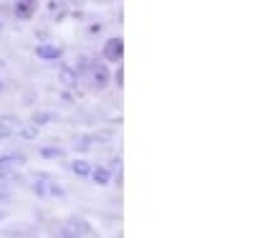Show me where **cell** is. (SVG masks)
<instances>
[{
  "label": "cell",
  "mask_w": 253,
  "mask_h": 238,
  "mask_svg": "<svg viewBox=\"0 0 253 238\" xmlns=\"http://www.w3.org/2000/svg\"><path fill=\"white\" fill-rule=\"evenodd\" d=\"M8 137V132H3V129H0V140H5Z\"/></svg>",
  "instance_id": "23"
},
{
  "label": "cell",
  "mask_w": 253,
  "mask_h": 238,
  "mask_svg": "<svg viewBox=\"0 0 253 238\" xmlns=\"http://www.w3.org/2000/svg\"><path fill=\"white\" fill-rule=\"evenodd\" d=\"M56 119H58V114H53V112H36V114L31 117V122H33V124H41V127L48 124V122H56Z\"/></svg>",
  "instance_id": "15"
},
{
  "label": "cell",
  "mask_w": 253,
  "mask_h": 238,
  "mask_svg": "<svg viewBox=\"0 0 253 238\" xmlns=\"http://www.w3.org/2000/svg\"><path fill=\"white\" fill-rule=\"evenodd\" d=\"M101 31H104V23H99V20H96V23H91V26H89V31H86V33H89V36H99Z\"/></svg>",
  "instance_id": "20"
},
{
  "label": "cell",
  "mask_w": 253,
  "mask_h": 238,
  "mask_svg": "<svg viewBox=\"0 0 253 238\" xmlns=\"http://www.w3.org/2000/svg\"><path fill=\"white\" fill-rule=\"evenodd\" d=\"M58 233L63 238H81V236H96V231L91 228V223L81 221V218H69L66 223H63L58 228Z\"/></svg>",
  "instance_id": "2"
},
{
  "label": "cell",
  "mask_w": 253,
  "mask_h": 238,
  "mask_svg": "<svg viewBox=\"0 0 253 238\" xmlns=\"http://www.w3.org/2000/svg\"><path fill=\"white\" fill-rule=\"evenodd\" d=\"M0 28H3V23H0Z\"/></svg>",
  "instance_id": "26"
},
{
  "label": "cell",
  "mask_w": 253,
  "mask_h": 238,
  "mask_svg": "<svg viewBox=\"0 0 253 238\" xmlns=\"http://www.w3.org/2000/svg\"><path fill=\"white\" fill-rule=\"evenodd\" d=\"M38 132H41L38 124H33V122H31V124H20L15 135H20L23 140H36V137H38Z\"/></svg>",
  "instance_id": "14"
},
{
  "label": "cell",
  "mask_w": 253,
  "mask_h": 238,
  "mask_svg": "<svg viewBox=\"0 0 253 238\" xmlns=\"http://www.w3.org/2000/svg\"><path fill=\"white\" fill-rule=\"evenodd\" d=\"M101 53H104V61H109V63H119L122 61V56H124V41L122 38H107L104 41V48H101Z\"/></svg>",
  "instance_id": "4"
},
{
  "label": "cell",
  "mask_w": 253,
  "mask_h": 238,
  "mask_svg": "<svg viewBox=\"0 0 253 238\" xmlns=\"http://www.w3.org/2000/svg\"><path fill=\"white\" fill-rule=\"evenodd\" d=\"M89 81V86L91 89H96V92H104L109 86V81H112V71H109V66L107 63H99V61H91V66H89V71H86V76H84Z\"/></svg>",
  "instance_id": "1"
},
{
  "label": "cell",
  "mask_w": 253,
  "mask_h": 238,
  "mask_svg": "<svg viewBox=\"0 0 253 238\" xmlns=\"http://www.w3.org/2000/svg\"><path fill=\"white\" fill-rule=\"evenodd\" d=\"M114 81H117V86H119V89L124 86V71H122V69H117V74H114Z\"/></svg>",
  "instance_id": "21"
},
{
  "label": "cell",
  "mask_w": 253,
  "mask_h": 238,
  "mask_svg": "<svg viewBox=\"0 0 253 238\" xmlns=\"http://www.w3.org/2000/svg\"><path fill=\"white\" fill-rule=\"evenodd\" d=\"M28 157L20 155V152H8V155H0V178H10L15 170L26 167Z\"/></svg>",
  "instance_id": "3"
},
{
  "label": "cell",
  "mask_w": 253,
  "mask_h": 238,
  "mask_svg": "<svg viewBox=\"0 0 253 238\" xmlns=\"http://www.w3.org/2000/svg\"><path fill=\"white\" fill-rule=\"evenodd\" d=\"M38 155H41V160H63L66 149H61V147H41Z\"/></svg>",
  "instance_id": "11"
},
{
  "label": "cell",
  "mask_w": 253,
  "mask_h": 238,
  "mask_svg": "<svg viewBox=\"0 0 253 238\" xmlns=\"http://www.w3.org/2000/svg\"><path fill=\"white\" fill-rule=\"evenodd\" d=\"M18 127H20L18 117H13V114H3V117H0V129H3V132L13 135V132H18Z\"/></svg>",
  "instance_id": "10"
},
{
  "label": "cell",
  "mask_w": 253,
  "mask_h": 238,
  "mask_svg": "<svg viewBox=\"0 0 253 238\" xmlns=\"http://www.w3.org/2000/svg\"><path fill=\"white\" fill-rule=\"evenodd\" d=\"M5 221V210H0V223H3Z\"/></svg>",
  "instance_id": "22"
},
{
  "label": "cell",
  "mask_w": 253,
  "mask_h": 238,
  "mask_svg": "<svg viewBox=\"0 0 253 238\" xmlns=\"http://www.w3.org/2000/svg\"><path fill=\"white\" fill-rule=\"evenodd\" d=\"M36 8H38V0H15V10L13 13H15L18 20H31Z\"/></svg>",
  "instance_id": "6"
},
{
  "label": "cell",
  "mask_w": 253,
  "mask_h": 238,
  "mask_svg": "<svg viewBox=\"0 0 253 238\" xmlns=\"http://www.w3.org/2000/svg\"><path fill=\"white\" fill-rule=\"evenodd\" d=\"M5 236H33V228L31 226H10L8 231H5Z\"/></svg>",
  "instance_id": "17"
},
{
  "label": "cell",
  "mask_w": 253,
  "mask_h": 238,
  "mask_svg": "<svg viewBox=\"0 0 253 238\" xmlns=\"http://www.w3.org/2000/svg\"><path fill=\"white\" fill-rule=\"evenodd\" d=\"M0 198H3V200H8V198H10V188H8V183H5V180H0Z\"/></svg>",
  "instance_id": "19"
},
{
  "label": "cell",
  "mask_w": 253,
  "mask_h": 238,
  "mask_svg": "<svg viewBox=\"0 0 253 238\" xmlns=\"http://www.w3.org/2000/svg\"><path fill=\"white\" fill-rule=\"evenodd\" d=\"M91 162L89 160H74L71 162V172L74 175H79V178H89V172H91Z\"/></svg>",
  "instance_id": "12"
},
{
  "label": "cell",
  "mask_w": 253,
  "mask_h": 238,
  "mask_svg": "<svg viewBox=\"0 0 253 238\" xmlns=\"http://www.w3.org/2000/svg\"><path fill=\"white\" fill-rule=\"evenodd\" d=\"M89 178H91L96 185H109V180H112V167H109V165H99V167H91Z\"/></svg>",
  "instance_id": "9"
},
{
  "label": "cell",
  "mask_w": 253,
  "mask_h": 238,
  "mask_svg": "<svg viewBox=\"0 0 253 238\" xmlns=\"http://www.w3.org/2000/svg\"><path fill=\"white\" fill-rule=\"evenodd\" d=\"M89 66H91V58L89 56H79V61H76V74H79V79H84L86 76V71H89Z\"/></svg>",
  "instance_id": "16"
},
{
  "label": "cell",
  "mask_w": 253,
  "mask_h": 238,
  "mask_svg": "<svg viewBox=\"0 0 253 238\" xmlns=\"http://www.w3.org/2000/svg\"><path fill=\"white\" fill-rule=\"evenodd\" d=\"M46 15L53 20V23H61V20L69 15V10H66V5H63L61 0H48L46 3Z\"/></svg>",
  "instance_id": "7"
},
{
  "label": "cell",
  "mask_w": 253,
  "mask_h": 238,
  "mask_svg": "<svg viewBox=\"0 0 253 238\" xmlns=\"http://www.w3.org/2000/svg\"><path fill=\"white\" fill-rule=\"evenodd\" d=\"M58 81L66 86V89H76L81 79H79V74H76L74 66H69V63H61V69H58Z\"/></svg>",
  "instance_id": "5"
},
{
  "label": "cell",
  "mask_w": 253,
  "mask_h": 238,
  "mask_svg": "<svg viewBox=\"0 0 253 238\" xmlns=\"http://www.w3.org/2000/svg\"><path fill=\"white\" fill-rule=\"evenodd\" d=\"M0 69H5V61H0Z\"/></svg>",
  "instance_id": "25"
},
{
  "label": "cell",
  "mask_w": 253,
  "mask_h": 238,
  "mask_svg": "<svg viewBox=\"0 0 253 238\" xmlns=\"http://www.w3.org/2000/svg\"><path fill=\"white\" fill-rule=\"evenodd\" d=\"M94 144H96V140H94L91 135H86V137H76V140H74V149H76V152H89Z\"/></svg>",
  "instance_id": "13"
},
{
  "label": "cell",
  "mask_w": 253,
  "mask_h": 238,
  "mask_svg": "<svg viewBox=\"0 0 253 238\" xmlns=\"http://www.w3.org/2000/svg\"><path fill=\"white\" fill-rule=\"evenodd\" d=\"M36 56L43 58V61H56L63 56V48L61 46H53V43H41V46L36 48Z\"/></svg>",
  "instance_id": "8"
},
{
  "label": "cell",
  "mask_w": 253,
  "mask_h": 238,
  "mask_svg": "<svg viewBox=\"0 0 253 238\" xmlns=\"http://www.w3.org/2000/svg\"><path fill=\"white\" fill-rule=\"evenodd\" d=\"M3 89H5V84H3V81H0V92H3Z\"/></svg>",
  "instance_id": "24"
},
{
  "label": "cell",
  "mask_w": 253,
  "mask_h": 238,
  "mask_svg": "<svg viewBox=\"0 0 253 238\" xmlns=\"http://www.w3.org/2000/svg\"><path fill=\"white\" fill-rule=\"evenodd\" d=\"M48 195L63 198V195H66V185H61V183H48Z\"/></svg>",
  "instance_id": "18"
}]
</instances>
